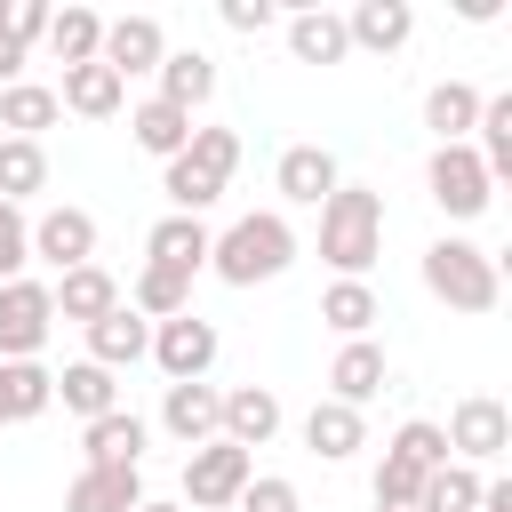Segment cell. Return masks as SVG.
<instances>
[{
    "instance_id": "cell-19",
    "label": "cell",
    "mask_w": 512,
    "mask_h": 512,
    "mask_svg": "<svg viewBox=\"0 0 512 512\" xmlns=\"http://www.w3.org/2000/svg\"><path fill=\"white\" fill-rule=\"evenodd\" d=\"M304 448H312L320 464H344V456L368 448V416L344 408V400H312V408H304Z\"/></svg>"
},
{
    "instance_id": "cell-7",
    "label": "cell",
    "mask_w": 512,
    "mask_h": 512,
    "mask_svg": "<svg viewBox=\"0 0 512 512\" xmlns=\"http://www.w3.org/2000/svg\"><path fill=\"white\" fill-rule=\"evenodd\" d=\"M440 440H448V464H472V472H480V464H496V456L512 448V408L488 400V392H472V400L448 408Z\"/></svg>"
},
{
    "instance_id": "cell-23",
    "label": "cell",
    "mask_w": 512,
    "mask_h": 512,
    "mask_svg": "<svg viewBox=\"0 0 512 512\" xmlns=\"http://www.w3.org/2000/svg\"><path fill=\"white\" fill-rule=\"evenodd\" d=\"M144 352H152V320H144V312H128V304H112V312L88 328V360H96V368H112V376H120V368H136Z\"/></svg>"
},
{
    "instance_id": "cell-9",
    "label": "cell",
    "mask_w": 512,
    "mask_h": 512,
    "mask_svg": "<svg viewBox=\"0 0 512 512\" xmlns=\"http://www.w3.org/2000/svg\"><path fill=\"white\" fill-rule=\"evenodd\" d=\"M48 336H56L48 280H8V288H0V360H40Z\"/></svg>"
},
{
    "instance_id": "cell-17",
    "label": "cell",
    "mask_w": 512,
    "mask_h": 512,
    "mask_svg": "<svg viewBox=\"0 0 512 512\" xmlns=\"http://www.w3.org/2000/svg\"><path fill=\"white\" fill-rule=\"evenodd\" d=\"M48 304H56V320L96 328V320L120 304V280H112L104 264H80V272H56V280H48Z\"/></svg>"
},
{
    "instance_id": "cell-15",
    "label": "cell",
    "mask_w": 512,
    "mask_h": 512,
    "mask_svg": "<svg viewBox=\"0 0 512 512\" xmlns=\"http://www.w3.org/2000/svg\"><path fill=\"white\" fill-rule=\"evenodd\" d=\"M272 184H280V200H288V208H320L344 176H336V152H328V144H288V152H280V168H272Z\"/></svg>"
},
{
    "instance_id": "cell-42",
    "label": "cell",
    "mask_w": 512,
    "mask_h": 512,
    "mask_svg": "<svg viewBox=\"0 0 512 512\" xmlns=\"http://www.w3.org/2000/svg\"><path fill=\"white\" fill-rule=\"evenodd\" d=\"M216 16H224L232 32H272V24H280V8H272V0H224Z\"/></svg>"
},
{
    "instance_id": "cell-8",
    "label": "cell",
    "mask_w": 512,
    "mask_h": 512,
    "mask_svg": "<svg viewBox=\"0 0 512 512\" xmlns=\"http://www.w3.org/2000/svg\"><path fill=\"white\" fill-rule=\"evenodd\" d=\"M168 384H200L216 368V320L200 312H176V320H152V352H144Z\"/></svg>"
},
{
    "instance_id": "cell-36",
    "label": "cell",
    "mask_w": 512,
    "mask_h": 512,
    "mask_svg": "<svg viewBox=\"0 0 512 512\" xmlns=\"http://www.w3.org/2000/svg\"><path fill=\"white\" fill-rule=\"evenodd\" d=\"M416 504H424V512H472V504H480V472H472V464H440Z\"/></svg>"
},
{
    "instance_id": "cell-12",
    "label": "cell",
    "mask_w": 512,
    "mask_h": 512,
    "mask_svg": "<svg viewBox=\"0 0 512 512\" xmlns=\"http://www.w3.org/2000/svg\"><path fill=\"white\" fill-rule=\"evenodd\" d=\"M216 424H224V392L200 376V384H168L160 392V432L176 440V448H200V440H216Z\"/></svg>"
},
{
    "instance_id": "cell-25",
    "label": "cell",
    "mask_w": 512,
    "mask_h": 512,
    "mask_svg": "<svg viewBox=\"0 0 512 512\" xmlns=\"http://www.w3.org/2000/svg\"><path fill=\"white\" fill-rule=\"evenodd\" d=\"M152 80H160V88H152L160 104H176V112H200V104L216 96V56H200V48H168Z\"/></svg>"
},
{
    "instance_id": "cell-20",
    "label": "cell",
    "mask_w": 512,
    "mask_h": 512,
    "mask_svg": "<svg viewBox=\"0 0 512 512\" xmlns=\"http://www.w3.org/2000/svg\"><path fill=\"white\" fill-rule=\"evenodd\" d=\"M144 440H152V424L136 416V408H112V416H96V424H80V448H88V464H128V472H144Z\"/></svg>"
},
{
    "instance_id": "cell-40",
    "label": "cell",
    "mask_w": 512,
    "mask_h": 512,
    "mask_svg": "<svg viewBox=\"0 0 512 512\" xmlns=\"http://www.w3.org/2000/svg\"><path fill=\"white\" fill-rule=\"evenodd\" d=\"M232 512H304V496H296V480H280V472H256L248 488H240V504Z\"/></svg>"
},
{
    "instance_id": "cell-46",
    "label": "cell",
    "mask_w": 512,
    "mask_h": 512,
    "mask_svg": "<svg viewBox=\"0 0 512 512\" xmlns=\"http://www.w3.org/2000/svg\"><path fill=\"white\" fill-rule=\"evenodd\" d=\"M376 512H424V504H376Z\"/></svg>"
},
{
    "instance_id": "cell-38",
    "label": "cell",
    "mask_w": 512,
    "mask_h": 512,
    "mask_svg": "<svg viewBox=\"0 0 512 512\" xmlns=\"http://www.w3.org/2000/svg\"><path fill=\"white\" fill-rule=\"evenodd\" d=\"M24 264H32V216L0 200V288H8V280H24Z\"/></svg>"
},
{
    "instance_id": "cell-11",
    "label": "cell",
    "mask_w": 512,
    "mask_h": 512,
    "mask_svg": "<svg viewBox=\"0 0 512 512\" xmlns=\"http://www.w3.org/2000/svg\"><path fill=\"white\" fill-rule=\"evenodd\" d=\"M160 56H168L160 16H104V48H96V64H112L120 80H136V72H160Z\"/></svg>"
},
{
    "instance_id": "cell-13",
    "label": "cell",
    "mask_w": 512,
    "mask_h": 512,
    "mask_svg": "<svg viewBox=\"0 0 512 512\" xmlns=\"http://www.w3.org/2000/svg\"><path fill=\"white\" fill-rule=\"evenodd\" d=\"M384 384H392V360H384L376 336H352V344L328 360V400H344V408H368Z\"/></svg>"
},
{
    "instance_id": "cell-41",
    "label": "cell",
    "mask_w": 512,
    "mask_h": 512,
    "mask_svg": "<svg viewBox=\"0 0 512 512\" xmlns=\"http://www.w3.org/2000/svg\"><path fill=\"white\" fill-rule=\"evenodd\" d=\"M48 0H0V32L16 40V48H32V40H48Z\"/></svg>"
},
{
    "instance_id": "cell-26",
    "label": "cell",
    "mask_w": 512,
    "mask_h": 512,
    "mask_svg": "<svg viewBox=\"0 0 512 512\" xmlns=\"http://www.w3.org/2000/svg\"><path fill=\"white\" fill-rule=\"evenodd\" d=\"M472 120H480V88H472V80H432V88H424V128H432V144H472Z\"/></svg>"
},
{
    "instance_id": "cell-33",
    "label": "cell",
    "mask_w": 512,
    "mask_h": 512,
    "mask_svg": "<svg viewBox=\"0 0 512 512\" xmlns=\"http://www.w3.org/2000/svg\"><path fill=\"white\" fill-rule=\"evenodd\" d=\"M32 192H48V144L0 136V200H8V208H24Z\"/></svg>"
},
{
    "instance_id": "cell-39",
    "label": "cell",
    "mask_w": 512,
    "mask_h": 512,
    "mask_svg": "<svg viewBox=\"0 0 512 512\" xmlns=\"http://www.w3.org/2000/svg\"><path fill=\"white\" fill-rule=\"evenodd\" d=\"M424 480H432V472H416L408 456H392V448H384V464H376V504H416V496H424Z\"/></svg>"
},
{
    "instance_id": "cell-32",
    "label": "cell",
    "mask_w": 512,
    "mask_h": 512,
    "mask_svg": "<svg viewBox=\"0 0 512 512\" xmlns=\"http://www.w3.org/2000/svg\"><path fill=\"white\" fill-rule=\"evenodd\" d=\"M320 320L352 344V336H368L376 320H384V304H376V288L368 280H328V296H320Z\"/></svg>"
},
{
    "instance_id": "cell-34",
    "label": "cell",
    "mask_w": 512,
    "mask_h": 512,
    "mask_svg": "<svg viewBox=\"0 0 512 512\" xmlns=\"http://www.w3.org/2000/svg\"><path fill=\"white\" fill-rule=\"evenodd\" d=\"M48 48H56L64 72H72V64H96V48H104V16H96V8H56V16H48Z\"/></svg>"
},
{
    "instance_id": "cell-4",
    "label": "cell",
    "mask_w": 512,
    "mask_h": 512,
    "mask_svg": "<svg viewBox=\"0 0 512 512\" xmlns=\"http://www.w3.org/2000/svg\"><path fill=\"white\" fill-rule=\"evenodd\" d=\"M424 288H432L448 312L480 320V312H496V296H504V272H496V256H488L480 240H464V232H440V240L424 248Z\"/></svg>"
},
{
    "instance_id": "cell-35",
    "label": "cell",
    "mask_w": 512,
    "mask_h": 512,
    "mask_svg": "<svg viewBox=\"0 0 512 512\" xmlns=\"http://www.w3.org/2000/svg\"><path fill=\"white\" fill-rule=\"evenodd\" d=\"M472 152H480V168H488V184H504L512 176V96H480V120H472Z\"/></svg>"
},
{
    "instance_id": "cell-3",
    "label": "cell",
    "mask_w": 512,
    "mask_h": 512,
    "mask_svg": "<svg viewBox=\"0 0 512 512\" xmlns=\"http://www.w3.org/2000/svg\"><path fill=\"white\" fill-rule=\"evenodd\" d=\"M232 168H240V136H232V128H192V144H184V152L160 168L168 216H208V208L224 200Z\"/></svg>"
},
{
    "instance_id": "cell-30",
    "label": "cell",
    "mask_w": 512,
    "mask_h": 512,
    "mask_svg": "<svg viewBox=\"0 0 512 512\" xmlns=\"http://www.w3.org/2000/svg\"><path fill=\"white\" fill-rule=\"evenodd\" d=\"M56 120H64L56 88H40V80H16V88H0V128H8V136L40 144V128H56Z\"/></svg>"
},
{
    "instance_id": "cell-16",
    "label": "cell",
    "mask_w": 512,
    "mask_h": 512,
    "mask_svg": "<svg viewBox=\"0 0 512 512\" xmlns=\"http://www.w3.org/2000/svg\"><path fill=\"white\" fill-rule=\"evenodd\" d=\"M208 224L200 216H160L152 232H144V264H160V272H184V280H200L208 272Z\"/></svg>"
},
{
    "instance_id": "cell-29",
    "label": "cell",
    "mask_w": 512,
    "mask_h": 512,
    "mask_svg": "<svg viewBox=\"0 0 512 512\" xmlns=\"http://www.w3.org/2000/svg\"><path fill=\"white\" fill-rule=\"evenodd\" d=\"M56 400H64L80 424H96V416H112V408H120V376H112V368H96V360H72V368L56 376Z\"/></svg>"
},
{
    "instance_id": "cell-27",
    "label": "cell",
    "mask_w": 512,
    "mask_h": 512,
    "mask_svg": "<svg viewBox=\"0 0 512 512\" xmlns=\"http://www.w3.org/2000/svg\"><path fill=\"white\" fill-rule=\"evenodd\" d=\"M128 136H136V152H152L160 168L192 144V112H176V104H160V96H144V104H128Z\"/></svg>"
},
{
    "instance_id": "cell-10",
    "label": "cell",
    "mask_w": 512,
    "mask_h": 512,
    "mask_svg": "<svg viewBox=\"0 0 512 512\" xmlns=\"http://www.w3.org/2000/svg\"><path fill=\"white\" fill-rule=\"evenodd\" d=\"M32 264H48V272H80V264H96V216L72 208V200L40 208V216H32Z\"/></svg>"
},
{
    "instance_id": "cell-18",
    "label": "cell",
    "mask_w": 512,
    "mask_h": 512,
    "mask_svg": "<svg viewBox=\"0 0 512 512\" xmlns=\"http://www.w3.org/2000/svg\"><path fill=\"white\" fill-rule=\"evenodd\" d=\"M408 32H416V8H408V0H352V8H344V40L368 48V56L408 48Z\"/></svg>"
},
{
    "instance_id": "cell-21",
    "label": "cell",
    "mask_w": 512,
    "mask_h": 512,
    "mask_svg": "<svg viewBox=\"0 0 512 512\" xmlns=\"http://www.w3.org/2000/svg\"><path fill=\"white\" fill-rule=\"evenodd\" d=\"M144 504V472H128V464H80L72 472V488H64V512H136Z\"/></svg>"
},
{
    "instance_id": "cell-45",
    "label": "cell",
    "mask_w": 512,
    "mask_h": 512,
    "mask_svg": "<svg viewBox=\"0 0 512 512\" xmlns=\"http://www.w3.org/2000/svg\"><path fill=\"white\" fill-rule=\"evenodd\" d=\"M136 512H184V504H176V496H144Z\"/></svg>"
},
{
    "instance_id": "cell-5",
    "label": "cell",
    "mask_w": 512,
    "mask_h": 512,
    "mask_svg": "<svg viewBox=\"0 0 512 512\" xmlns=\"http://www.w3.org/2000/svg\"><path fill=\"white\" fill-rule=\"evenodd\" d=\"M256 480V456L248 448H232V440H200V448H184V512H232L240 504V488Z\"/></svg>"
},
{
    "instance_id": "cell-14",
    "label": "cell",
    "mask_w": 512,
    "mask_h": 512,
    "mask_svg": "<svg viewBox=\"0 0 512 512\" xmlns=\"http://www.w3.org/2000/svg\"><path fill=\"white\" fill-rule=\"evenodd\" d=\"M280 416H288V408H280L272 384H232V392H224V424H216V440H232V448L256 456V448L280 432Z\"/></svg>"
},
{
    "instance_id": "cell-24",
    "label": "cell",
    "mask_w": 512,
    "mask_h": 512,
    "mask_svg": "<svg viewBox=\"0 0 512 512\" xmlns=\"http://www.w3.org/2000/svg\"><path fill=\"white\" fill-rule=\"evenodd\" d=\"M280 32H288V56H296V64H344V56H352L336 8H296V16H280Z\"/></svg>"
},
{
    "instance_id": "cell-31",
    "label": "cell",
    "mask_w": 512,
    "mask_h": 512,
    "mask_svg": "<svg viewBox=\"0 0 512 512\" xmlns=\"http://www.w3.org/2000/svg\"><path fill=\"white\" fill-rule=\"evenodd\" d=\"M120 304H128V312H144V320H176V312H192V280H184V272L144 264V272L120 288Z\"/></svg>"
},
{
    "instance_id": "cell-6",
    "label": "cell",
    "mask_w": 512,
    "mask_h": 512,
    "mask_svg": "<svg viewBox=\"0 0 512 512\" xmlns=\"http://www.w3.org/2000/svg\"><path fill=\"white\" fill-rule=\"evenodd\" d=\"M424 192H432V208H440L448 224H472V216H488V200H496V184H488V168H480L472 144H432Z\"/></svg>"
},
{
    "instance_id": "cell-43",
    "label": "cell",
    "mask_w": 512,
    "mask_h": 512,
    "mask_svg": "<svg viewBox=\"0 0 512 512\" xmlns=\"http://www.w3.org/2000/svg\"><path fill=\"white\" fill-rule=\"evenodd\" d=\"M24 56H32V48H16V40L0 32V88H16V80H24Z\"/></svg>"
},
{
    "instance_id": "cell-44",
    "label": "cell",
    "mask_w": 512,
    "mask_h": 512,
    "mask_svg": "<svg viewBox=\"0 0 512 512\" xmlns=\"http://www.w3.org/2000/svg\"><path fill=\"white\" fill-rule=\"evenodd\" d=\"M472 512H512V480H480V504Z\"/></svg>"
},
{
    "instance_id": "cell-28",
    "label": "cell",
    "mask_w": 512,
    "mask_h": 512,
    "mask_svg": "<svg viewBox=\"0 0 512 512\" xmlns=\"http://www.w3.org/2000/svg\"><path fill=\"white\" fill-rule=\"evenodd\" d=\"M56 408V376L40 360H0V424H32Z\"/></svg>"
},
{
    "instance_id": "cell-1",
    "label": "cell",
    "mask_w": 512,
    "mask_h": 512,
    "mask_svg": "<svg viewBox=\"0 0 512 512\" xmlns=\"http://www.w3.org/2000/svg\"><path fill=\"white\" fill-rule=\"evenodd\" d=\"M384 256V192L368 184H336L320 200V264L336 280H368V264Z\"/></svg>"
},
{
    "instance_id": "cell-22",
    "label": "cell",
    "mask_w": 512,
    "mask_h": 512,
    "mask_svg": "<svg viewBox=\"0 0 512 512\" xmlns=\"http://www.w3.org/2000/svg\"><path fill=\"white\" fill-rule=\"evenodd\" d=\"M56 104L80 112V120H120V112H128V80H120L112 64H72L64 88H56Z\"/></svg>"
},
{
    "instance_id": "cell-37",
    "label": "cell",
    "mask_w": 512,
    "mask_h": 512,
    "mask_svg": "<svg viewBox=\"0 0 512 512\" xmlns=\"http://www.w3.org/2000/svg\"><path fill=\"white\" fill-rule=\"evenodd\" d=\"M384 448H392V456H408L416 472H440V464H448V440H440V424H432V416H408Z\"/></svg>"
},
{
    "instance_id": "cell-2",
    "label": "cell",
    "mask_w": 512,
    "mask_h": 512,
    "mask_svg": "<svg viewBox=\"0 0 512 512\" xmlns=\"http://www.w3.org/2000/svg\"><path fill=\"white\" fill-rule=\"evenodd\" d=\"M288 264H296V224H288L280 208H256V216H240V224H224V232L208 240V272H216L224 288L280 280Z\"/></svg>"
}]
</instances>
